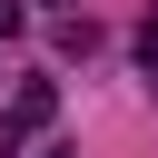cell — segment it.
Returning a JSON list of instances; mask_svg holds the SVG:
<instances>
[{
    "label": "cell",
    "mask_w": 158,
    "mask_h": 158,
    "mask_svg": "<svg viewBox=\"0 0 158 158\" xmlns=\"http://www.w3.org/2000/svg\"><path fill=\"white\" fill-rule=\"evenodd\" d=\"M49 118H59V79H20V89L0 99V158H10L20 138H40Z\"/></svg>",
    "instance_id": "1"
},
{
    "label": "cell",
    "mask_w": 158,
    "mask_h": 158,
    "mask_svg": "<svg viewBox=\"0 0 158 158\" xmlns=\"http://www.w3.org/2000/svg\"><path fill=\"white\" fill-rule=\"evenodd\" d=\"M99 49V20H59V59H89Z\"/></svg>",
    "instance_id": "2"
},
{
    "label": "cell",
    "mask_w": 158,
    "mask_h": 158,
    "mask_svg": "<svg viewBox=\"0 0 158 158\" xmlns=\"http://www.w3.org/2000/svg\"><path fill=\"white\" fill-rule=\"evenodd\" d=\"M138 69H148V79H158V20H148V30H138Z\"/></svg>",
    "instance_id": "3"
},
{
    "label": "cell",
    "mask_w": 158,
    "mask_h": 158,
    "mask_svg": "<svg viewBox=\"0 0 158 158\" xmlns=\"http://www.w3.org/2000/svg\"><path fill=\"white\" fill-rule=\"evenodd\" d=\"M20 30H30V10H20V0H0V40H20Z\"/></svg>",
    "instance_id": "4"
},
{
    "label": "cell",
    "mask_w": 158,
    "mask_h": 158,
    "mask_svg": "<svg viewBox=\"0 0 158 158\" xmlns=\"http://www.w3.org/2000/svg\"><path fill=\"white\" fill-rule=\"evenodd\" d=\"M40 158H79V148H40Z\"/></svg>",
    "instance_id": "5"
}]
</instances>
